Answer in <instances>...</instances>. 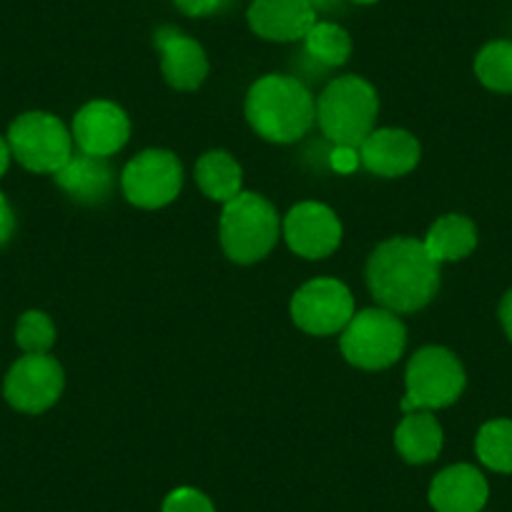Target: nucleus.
<instances>
[{"label":"nucleus","instance_id":"2eb2a0df","mask_svg":"<svg viewBox=\"0 0 512 512\" xmlns=\"http://www.w3.org/2000/svg\"><path fill=\"white\" fill-rule=\"evenodd\" d=\"M156 48L161 53V73L176 91H194L209 73L204 48L186 33L166 26L156 31Z\"/></svg>","mask_w":512,"mask_h":512},{"label":"nucleus","instance_id":"6ab92c4d","mask_svg":"<svg viewBox=\"0 0 512 512\" xmlns=\"http://www.w3.org/2000/svg\"><path fill=\"white\" fill-rule=\"evenodd\" d=\"M422 244L437 264L457 262L470 256L477 246V229L467 216L447 214L430 226Z\"/></svg>","mask_w":512,"mask_h":512},{"label":"nucleus","instance_id":"7c9ffc66","mask_svg":"<svg viewBox=\"0 0 512 512\" xmlns=\"http://www.w3.org/2000/svg\"><path fill=\"white\" fill-rule=\"evenodd\" d=\"M309 3L314 6V11H317V8H322V11H332V8L339 6V0H309Z\"/></svg>","mask_w":512,"mask_h":512},{"label":"nucleus","instance_id":"4be33fe9","mask_svg":"<svg viewBox=\"0 0 512 512\" xmlns=\"http://www.w3.org/2000/svg\"><path fill=\"white\" fill-rule=\"evenodd\" d=\"M475 73L482 86L497 93H512V43L492 41L477 53Z\"/></svg>","mask_w":512,"mask_h":512},{"label":"nucleus","instance_id":"aec40b11","mask_svg":"<svg viewBox=\"0 0 512 512\" xmlns=\"http://www.w3.org/2000/svg\"><path fill=\"white\" fill-rule=\"evenodd\" d=\"M196 184L211 201L229 204L241 194V166L226 151H209L196 161Z\"/></svg>","mask_w":512,"mask_h":512},{"label":"nucleus","instance_id":"cd10ccee","mask_svg":"<svg viewBox=\"0 0 512 512\" xmlns=\"http://www.w3.org/2000/svg\"><path fill=\"white\" fill-rule=\"evenodd\" d=\"M13 229H16V216H13V209L6 201V196L0 194V246L11 239Z\"/></svg>","mask_w":512,"mask_h":512},{"label":"nucleus","instance_id":"0eeeda50","mask_svg":"<svg viewBox=\"0 0 512 512\" xmlns=\"http://www.w3.org/2000/svg\"><path fill=\"white\" fill-rule=\"evenodd\" d=\"M8 146L21 166L33 174H56L73 156V136L61 118L43 111L18 116L8 131Z\"/></svg>","mask_w":512,"mask_h":512},{"label":"nucleus","instance_id":"f8f14e48","mask_svg":"<svg viewBox=\"0 0 512 512\" xmlns=\"http://www.w3.org/2000/svg\"><path fill=\"white\" fill-rule=\"evenodd\" d=\"M71 136L78 151L108 159L126 146L131 136V123L116 103L91 101L73 116Z\"/></svg>","mask_w":512,"mask_h":512},{"label":"nucleus","instance_id":"f3484780","mask_svg":"<svg viewBox=\"0 0 512 512\" xmlns=\"http://www.w3.org/2000/svg\"><path fill=\"white\" fill-rule=\"evenodd\" d=\"M56 184L78 204H103L111 196L116 176L103 156L78 151L56 171Z\"/></svg>","mask_w":512,"mask_h":512},{"label":"nucleus","instance_id":"9d476101","mask_svg":"<svg viewBox=\"0 0 512 512\" xmlns=\"http://www.w3.org/2000/svg\"><path fill=\"white\" fill-rule=\"evenodd\" d=\"M3 392L18 412L41 415L61 397L63 367L48 354H26L11 367Z\"/></svg>","mask_w":512,"mask_h":512},{"label":"nucleus","instance_id":"7ed1b4c3","mask_svg":"<svg viewBox=\"0 0 512 512\" xmlns=\"http://www.w3.org/2000/svg\"><path fill=\"white\" fill-rule=\"evenodd\" d=\"M377 91L359 76L334 78L317 101V121L332 144L362 146L374 131Z\"/></svg>","mask_w":512,"mask_h":512},{"label":"nucleus","instance_id":"a878e982","mask_svg":"<svg viewBox=\"0 0 512 512\" xmlns=\"http://www.w3.org/2000/svg\"><path fill=\"white\" fill-rule=\"evenodd\" d=\"M329 166H332L337 174H354V171L362 166V159H359V146L334 144V149L329 151Z\"/></svg>","mask_w":512,"mask_h":512},{"label":"nucleus","instance_id":"39448f33","mask_svg":"<svg viewBox=\"0 0 512 512\" xmlns=\"http://www.w3.org/2000/svg\"><path fill=\"white\" fill-rule=\"evenodd\" d=\"M407 329L390 309H364L342 329L339 347L349 364L359 369H387L402 357Z\"/></svg>","mask_w":512,"mask_h":512},{"label":"nucleus","instance_id":"a211bd4d","mask_svg":"<svg viewBox=\"0 0 512 512\" xmlns=\"http://www.w3.org/2000/svg\"><path fill=\"white\" fill-rule=\"evenodd\" d=\"M397 452L412 465L432 462L442 450V427L437 417L427 410L407 412L395 432Z\"/></svg>","mask_w":512,"mask_h":512},{"label":"nucleus","instance_id":"c756f323","mask_svg":"<svg viewBox=\"0 0 512 512\" xmlns=\"http://www.w3.org/2000/svg\"><path fill=\"white\" fill-rule=\"evenodd\" d=\"M11 146H8V139H3L0 136V179H3V174L8 171V164H11Z\"/></svg>","mask_w":512,"mask_h":512},{"label":"nucleus","instance_id":"f03ea898","mask_svg":"<svg viewBox=\"0 0 512 512\" xmlns=\"http://www.w3.org/2000/svg\"><path fill=\"white\" fill-rule=\"evenodd\" d=\"M246 121L272 144H294L317 121V103L302 81L274 73L249 88Z\"/></svg>","mask_w":512,"mask_h":512},{"label":"nucleus","instance_id":"5701e85b","mask_svg":"<svg viewBox=\"0 0 512 512\" xmlns=\"http://www.w3.org/2000/svg\"><path fill=\"white\" fill-rule=\"evenodd\" d=\"M304 43H307L309 56L329 68L347 63L349 53H352V41H349L347 31L339 28L337 23H314Z\"/></svg>","mask_w":512,"mask_h":512},{"label":"nucleus","instance_id":"9b49d317","mask_svg":"<svg viewBox=\"0 0 512 512\" xmlns=\"http://www.w3.org/2000/svg\"><path fill=\"white\" fill-rule=\"evenodd\" d=\"M284 239L294 254L304 259H324L334 254L342 241V224L329 206L302 201L284 219Z\"/></svg>","mask_w":512,"mask_h":512},{"label":"nucleus","instance_id":"bb28decb","mask_svg":"<svg viewBox=\"0 0 512 512\" xmlns=\"http://www.w3.org/2000/svg\"><path fill=\"white\" fill-rule=\"evenodd\" d=\"M176 6H179V11L186 13V16L204 18L229 8L231 0H176Z\"/></svg>","mask_w":512,"mask_h":512},{"label":"nucleus","instance_id":"6e6552de","mask_svg":"<svg viewBox=\"0 0 512 512\" xmlns=\"http://www.w3.org/2000/svg\"><path fill=\"white\" fill-rule=\"evenodd\" d=\"M184 171L171 151L151 149L126 164L121 189L126 199L139 209H161L179 196Z\"/></svg>","mask_w":512,"mask_h":512},{"label":"nucleus","instance_id":"f257e3e1","mask_svg":"<svg viewBox=\"0 0 512 512\" xmlns=\"http://www.w3.org/2000/svg\"><path fill=\"white\" fill-rule=\"evenodd\" d=\"M367 284L372 297L390 312H417L432 302L440 287V264L417 239L384 241L367 262Z\"/></svg>","mask_w":512,"mask_h":512},{"label":"nucleus","instance_id":"20e7f679","mask_svg":"<svg viewBox=\"0 0 512 512\" xmlns=\"http://www.w3.org/2000/svg\"><path fill=\"white\" fill-rule=\"evenodd\" d=\"M277 209L259 194H244L224 204L221 211V246L236 264H254L277 246L279 239Z\"/></svg>","mask_w":512,"mask_h":512},{"label":"nucleus","instance_id":"2f4dec72","mask_svg":"<svg viewBox=\"0 0 512 512\" xmlns=\"http://www.w3.org/2000/svg\"><path fill=\"white\" fill-rule=\"evenodd\" d=\"M352 3H362V6H367V3H377V0H352Z\"/></svg>","mask_w":512,"mask_h":512},{"label":"nucleus","instance_id":"1a4fd4ad","mask_svg":"<svg viewBox=\"0 0 512 512\" xmlns=\"http://www.w3.org/2000/svg\"><path fill=\"white\" fill-rule=\"evenodd\" d=\"M354 317V297L337 279L307 282L292 299V319L302 332L329 337L342 332Z\"/></svg>","mask_w":512,"mask_h":512},{"label":"nucleus","instance_id":"b1692460","mask_svg":"<svg viewBox=\"0 0 512 512\" xmlns=\"http://www.w3.org/2000/svg\"><path fill=\"white\" fill-rule=\"evenodd\" d=\"M16 342L26 354H48L56 342V327L43 312H26L18 319Z\"/></svg>","mask_w":512,"mask_h":512},{"label":"nucleus","instance_id":"423d86ee","mask_svg":"<svg viewBox=\"0 0 512 512\" xmlns=\"http://www.w3.org/2000/svg\"><path fill=\"white\" fill-rule=\"evenodd\" d=\"M407 395L402 412L442 410L457 402L465 390V369L445 347H425L407 364Z\"/></svg>","mask_w":512,"mask_h":512},{"label":"nucleus","instance_id":"412c9836","mask_svg":"<svg viewBox=\"0 0 512 512\" xmlns=\"http://www.w3.org/2000/svg\"><path fill=\"white\" fill-rule=\"evenodd\" d=\"M477 457L495 472H512V420H492L482 425L475 442Z\"/></svg>","mask_w":512,"mask_h":512},{"label":"nucleus","instance_id":"393cba45","mask_svg":"<svg viewBox=\"0 0 512 512\" xmlns=\"http://www.w3.org/2000/svg\"><path fill=\"white\" fill-rule=\"evenodd\" d=\"M161 512H216L209 497L194 487H179L171 492Z\"/></svg>","mask_w":512,"mask_h":512},{"label":"nucleus","instance_id":"c85d7f7f","mask_svg":"<svg viewBox=\"0 0 512 512\" xmlns=\"http://www.w3.org/2000/svg\"><path fill=\"white\" fill-rule=\"evenodd\" d=\"M500 322L502 327H505V334L512 339V289L510 292L502 297V304H500Z\"/></svg>","mask_w":512,"mask_h":512},{"label":"nucleus","instance_id":"ddd939ff","mask_svg":"<svg viewBox=\"0 0 512 512\" xmlns=\"http://www.w3.org/2000/svg\"><path fill=\"white\" fill-rule=\"evenodd\" d=\"M317 23V11L309 0H254L249 26L267 41H302Z\"/></svg>","mask_w":512,"mask_h":512},{"label":"nucleus","instance_id":"4468645a","mask_svg":"<svg viewBox=\"0 0 512 512\" xmlns=\"http://www.w3.org/2000/svg\"><path fill=\"white\" fill-rule=\"evenodd\" d=\"M420 144L402 128H377L359 146V159L367 171L377 176H405L420 164Z\"/></svg>","mask_w":512,"mask_h":512},{"label":"nucleus","instance_id":"dca6fc26","mask_svg":"<svg viewBox=\"0 0 512 512\" xmlns=\"http://www.w3.org/2000/svg\"><path fill=\"white\" fill-rule=\"evenodd\" d=\"M487 495V480L472 465L447 467L430 485V502L437 512H480Z\"/></svg>","mask_w":512,"mask_h":512}]
</instances>
